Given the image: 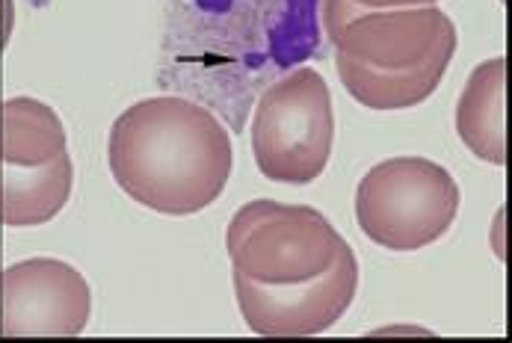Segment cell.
Listing matches in <instances>:
<instances>
[{
	"label": "cell",
	"instance_id": "2",
	"mask_svg": "<svg viewBox=\"0 0 512 343\" xmlns=\"http://www.w3.org/2000/svg\"><path fill=\"white\" fill-rule=\"evenodd\" d=\"M107 160L113 181L134 202L163 216H193L228 184L231 131L193 98L157 95L113 122Z\"/></svg>",
	"mask_w": 512,
	"mask_h": 343
},
{
	"label": "cell",
	"instance_id": "7",
	"mask_svg": "<svg viewBox=\"0 0 512 343\" xmlns=\"http://www.w3.org/2000/svg\"><path fill=\"white\" fill-rule=\"evenodd\" d=\"M359 293V261L350 243L326 273L293 284H261L234 273V299L258 338H314L329 332Z\"/></svg>",
	"mask_w": 512,
	"mask_h": 343
},
{
	"label": "cell",
	"instance_id": "10",
	"mask_svg": "<svg viewBox=\"0 0 512 343\" xmlns=\"http://www.w3.org/2000/svg\"><path fill=\"white\" fill-rule=\"evenodd\" d=\"M74 163L60 157L45 169H21L0 160V222L30 228L51 222L72 196Z\"/></svg>",
	"mask_w": 512,
	"mask_h": 343
},
{
	"label": "cell",
	"instance_id": "8",
	"mask_svg": "<svg viewBox=\"0 0 512 343\" xmlns=\"http://www.w3.org/2000/svg\"><path fill=\"white\" fill-rule=\"evenodd\" d=\"M92 314L86 278L57 258H27L0 278L3 338H77Z\"/></svg>",
	"mask_w": 512,
	"mask_h": 343
},
{
	"label": "cell",
	"instance_id": "3",
	"mask_svg": "<svg viewBox=\"0 0 512 343\" xmlns=\"http://www.w3.org/2000/svg\"><path fill=\"white\" fill-rule=\"evenodd\" d=\"M320 27L335 45L344 89L370 110L424 104L456 54V24L439 6L370 9L320 0Z\"/></svg>",
	"mask_w": 512,
	"mask_h": 343
},
{
	"label": "cell",
	"instance_id": "12",
	"mask_svg": "<svg viewBox=\"0 0 512 343\" xmlns=\"http://www.w3.org/2000/svg\"><path fill=\"white\" fill-rule=\"evenodd\" d=\"M370 9H394V6H436V0H353Z\"/></svg>",
	"mask_w": 512,
	"mask_h": 343
},
{
	"label": "cell",
	"instance_id": "11",
	"mask_svg": "<svg viewBox=\"0 0 512 343\" xmlns=\"http://www.w3.org/2000/svg\"><path fill=\"white\" fill-rule=\"evenodd\" d=\"M66 154V128L57 110L27 95L0 104V160L21 169H45Z\"/></svg>",
	"mask_w": 512,
	"mask_h": 343
},
{
	"label": "cell",
	"instance_id": "4",
	"mask_svg": "<svg viewBox=\"0 0 512 343\" xmlns=\"http://www.w3.org/2000/svg\"><path fill=\"white\" fill-rule=\"evenodd\" d=\"M252 154L258 172L276 184L305 187L332 157L335 110L329 83L311 66L273 80L252 104Z\"/></svg>",
	"mask_w": 512,
	"mask_h": 343
},
{
	"label": "cell",
	"instance_id": "5",
	"mask_svg": "<svg viewBox=\"0 0 512 343\" xmlns=\"http://www.w3.org/2000/svg\"><path fill=\"white\" fill-rule=\"evenodd\" d=\"M459 184L427 157L376 163L356 190V219L370 243L415 252L441 240L459 213Z\"/></svg>",
	"mask_w": 512,
	"mask_h": 343
},
{
	"label": "cell",
	"instance_id": "6",
	"mask_svg": "<svg viewBox=\"0 0 512 343\" xmlns=\"http://www.w3.org/2000/svg\"><path fill=\"white\" fill-rule=\"evenodd\" d=\"M344 246L347 240L317 207L270 199L240 207L225 231L234 273L261 284H293L326 273Z\"/></svg>",
	"mask_w": 512,
	"mask_h": 343
},
{
	"label": "cell",
	"instance_id": "9",
	"mask_svg": "<svg viewBox=\"0 0 512 343\" xmlns=\"http://www.w3.org/2000/svg\"><path fill=\"white\" fill-rule=\"evenodd\" d=\"M456 134L465 148L492 163L507 166V60L495 57L471 71L459 104Z\"/></svg>",
	"mask_w": 512,
	"mask_h": 343
},
{
	"label": "cell",
	"instance_id": "1",
	"mask_svg": "<svg viewBox=\"0 0 512 343\" xmlns=\"http://www.w3.org/2000/svg\"><path fill=\"white\" fill-rule=\"evenodd\" d=\"M320 45V0H163L157 86L240 134L255 98Z\"/></svg>",
	"mask_w": 512,
	"mask_h": 343
}]
</instances>
